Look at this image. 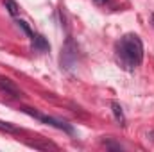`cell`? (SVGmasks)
I'll return each instance as SVG.
<instances>
[{
    "mask_svg": "<svg viewBox=\"0 0 154 152\" xmlns=\"http://www.w3.org/2000/svg\"><path fill=\"white\" fill-rule=\"evenodd\" d=\"M29 147H32V149H41V150L56 149V145H52V143H38V141H34V143H29Z\"/></svg>",
    "mask_w": 154,
    "mask_h": 152,
    "instance_id": "9",
    "label": "cell"
},
{
    "mask_svg": "<svg viewBox=\"0 0 154 152\" xmlns=\"http://www.w3.org/2000/svg\"><path fill=\"white\" fill-rule=\"evenodd\" d=\"M16 23H18V27H20V29H22V31H23V32H25L31 39L34 38V32L31 31V27L27 25V22H23V20H16Z\"/></svg>",
    "mask_w": 154,
    "mask_h": 152,
    "instance_id": "8",
    "label": "cell"
},
{
    "mask_svg": "<svg viewBox=\"0 0 154 152\" xmlns=\"http://www.w3.org/2000/svg\"><path fill=\"white\" fill-rule=\"evenodd\" d=\"M0 131H4L7 134H20L22 132V129H18L16 125H13L9 122H2V120H0Z\"/></svg>",
    "mask_w": 154,
    "mask_h": 152,
    "instance_id": "6",
    "label": "cell"
},
{
    "mask_svg": "<svg viewBox=\"0 0 154 152\" xmlns=\"http://www.w3.org/2000/svg\"><path fill=\"white\" fill-rule=\"evenodd\" d=\"M104 145H106L108 149H113V150H122L120 145H115V143H111V141H108V140H104Z\"/></svg>",
    "mask_w": 154,
    "mask_h": 152,
    "instance_id": "10",
    "label": "cell"
},
{
    "mask_svg": "<svg viewBox=\"0 0 154 152\" xmlns=\"http://www.w3.org/2000/svg\"><path fill=\"white\" fill-rule=\"evenodd\" d=\"M115 57L125 72L136 70L143 61V43L136 34H125L116 41Z\"/></svg>",
    "mask_w": 154,
    "mask_h": 152,
    "instance_id": "1",
    "label": "cell"
},
{
    "mask_svg": "<svg viewBox=\"0 0 154 152\" xmlns=\"http://www.w3.org/2000/svg\"><path fill=\"white\" fill-rule=\"evenodd\" d=\"M4 5H5V9H7V13H9L11 16H16V14L20 13V7H18V4H16L14 0H5Z\"/></svg>",
    "mask_w": 154,
    "mask_h": 152,
    "instance_id": "7",
    "label": "cell"
},
{
    "mask_svg": "<svg viewBox=\"0 0 154 152\" xmlns=\"http://www.w3.org/2000/svg\"><path fill=\"white\" fill-rule=\"evenodd\" d=\"M0 93H4V95H7L11 99H22L23 97L22 90L7 77H0Z\"/></svg>",
    "mask_w": 154,
    "mask_h": 152,
    "instance_id": "3",
    "label": "cell"
},
{
    "mask_svg": "<svg viewBox=\"0 0 154 152\" xmlns=\"http://www.w3.org/2000/svg\"><path fill=\"white\" fill-rule=\"evenodd\" d=\"M93 2H95V4H106L108 0H93Z\"/></svg>",
    "mask_w": 154,
    "mask_h": 152,
    "instance_id": "11",
    "label": "cell"
},
{
    "mask_svg": "<svg viewBox=\"0 0 154 152\" xmlns=\"http://www.w3.org/2000/svg\"><path fill=\"white\" fill-rule=\"evenodd\" d=\"M111 109H113V114H115L116 122H118L120 125H125V116H124V111H122V106L113 100V102H111Z\"/></svg>",
    "mask_w": 154,
    "mask_h": 152,
    "instance_id": "5",
    "label": "cell"
},
{
    "mask_svg": "<svg viewBox=\"0 0 154 152\" xmlns=\"http://www.w3.org/2000/svg\"><path fill=\"white\" fill-rule=\"evenodd\" d=\"M48 48H50L48 41L43 38L41 34H34V38H32V50H36V52H48Z\"/></svg>",
    "mask_w": 154,
    "mask_h": 152,
    "instance_id": "4",
    "label": "cell"
},
{
    "mask_svg": "<svg viewBox=\"0 0 154 152\" xmlns=\"http://www.w3.org/2000/svg\"><path fill=\"white\" fill-rule=\"evenodd\" d=\"M22 111L27 113V114H31L32 118H36V120H39V122H45L47 125H52V127H56V129H61V131L68 132V134H74L72 125H68V123L63 122V120H57V118H52V116L41 114V113H38V111H34V109H31V108H22Z\"/></svg>",
    "mask_w": 154,
    "mask_h": 152,
    "instance_id": "2",
    "label": "cell"
}]
</instances>
